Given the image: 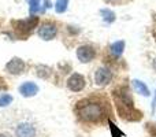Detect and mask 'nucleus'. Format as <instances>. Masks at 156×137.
Instances as JSON below:
<instances>
[{"label":"nucleus","mask_w":156,"mask_h":137,"mask_svg":"<svg viewBox=\"0 0 156 137\" xmlns=\"http://www.w3.org/2000/svg\"><path fill=\"white\" fill-rule=\"evenodd\" d=\"M107 113L105 102L99 99H86L80 102L77 106L78 118L86 124H99L107 118Z\"/></svg>","instance_id":"f257e3e1"},{"label":"nucleus","mask_w":156,"mask_h":137,"mask_svg":"<svg viewBox=\"0 0 156 137\" xmlns=\"http://www.w3.org/2000/svg\"><path fill=\"white\" fill-rule=\"evenodd\" d=\"M114 102H115L116 110H118L119 115L126 121H137L141 119V113L136 108L134 102L132 99L129 88L126 86H119L112 93Z\"/></svg>","instance_id":"f03ea898"},{"label":"nucleus","mask_w":156,"mask_h":137,"mask_svg":"<svg viewBox=\"0 0 156 137\" xmlns=\"http://www.w3.org/2000/svg\"><path fill=\"white\" fill-rule=\"evenodd\" d=\"M38 23V16H30L27 19H19V21H14L12 26L15 29V32L21 36L29 34Z\"/></svg>","instance_id":"7ed1b4c3"},{"label":"nucleus","mask_w":156,"mask_h":137,"mask_svg":"<svg viewBox=\"0 0 156 137\" xmlns=\"http://www.w3.org/2000/svg\"><path fill=\"white\" fill-rule=\"evenodd\" d=\"M114 78V73L112 70L107 66H101L94 71V84L99 86H105L112 81Z\"/></svg>","instance_id":"20e7f679"},{"label":"nucleus","mask_w":156,"mask_h":137,"mask_svg":"<svg viewBox=\"0 0 156 137\" xmlns=\"http://www.w3.org/2000/svg\"><path fill=\"white\" fill-rule=\"evenodd\" d=\"M58 34V26L54 22H44L40 27H38V36L43 40H52Z\"/></svg>","instance_id":"39448f33"},{"label":"nucleus","mask_w":156,"mask_h":137,"mask_svg":"<svg viewBox=\"0 0 156 137\" xmlns=\"http://www.w3.org/2000/svg\"><path fill=\"white\" fill-rule=\"evenodd\" d=\"M77 58L81 63H89L96 58V49L92 45H81L77 48Z\"/></svg>","instance_id":"423d86ee"},{"label":"nucleus","mask_w":156,"mask_h":137,"mask_svg":"<svg viewBox=\"0 0 156 137\" xmlns=\"http://www.w3.org/2000/svg\"><path fill=\"white\" fill-rule=\"evenodd\" d=\"M86 85V80L82 74L80 73H74L69 77L67 80V88L73 92H81Z\"/></svg>","instance_id":"0eeeda50"},{"label":"nucleus","mask_w":156,"mask_h":137,"mask_svg":"<svg viewBox=\"0 0 156 137\" xmlns=\"http://www.w3.org/2000/svg\"><path fill=\"white\" fill-rule=\"evenodd\" d=\"M26 69V63L21 59V58H12L10 62L5 65V70H7L10 74H15V75H19L25 71Z\"/></svg>","instance_id":"6e6552de"},{"label":"nucleus","mask_w":156,"mask_h":137,"mask_svg":"<svg viewBox=\"0 0 156 137\" xmlns=\"http://www.w3.org/2000/svg\"><path fill=\"white\" fill-rule=\"evenodd\" d=\"M15 136L16 137H36V128L32 124H19L15 129Z\"/></svg>","instance_id":"1a4fd4ad"},{"label":"nucleus","mask_w":156,"mask_h":137,"mask_svg":"<svg viewBox=\"0 0 156 137\" xmlns=\"http://www.w3.org/2000/svg\"><path fill=\"white\" fill-rule=\"evenodd\" d=\"M38 92V86L36 85L32 81H27V82H23L21 86H19V93L25 97H32L34 96Z\"/></svg>","instance_id":"9d476101"},{"label":"nucleus","mask_w":156,"mask_h":137,"mask_svg":"<svg viewBox=\"0 0 156 137\" xmlns=\"http://www.w3.org/2000/svg\"><path fill=\"white\" fill-rule=\"evenodd\" d=\"M125 47H126V43H125L123 40H118V41H115V43H112L110 45L111 55H112L115 59L121 58L122 54H123V51H125Z\"/></svg>","instance_id":"9b49d317"},{"label":"nucleus","mask_w":156,"mask_h":137,"mask_svg":"<svg viewBox=\"0 0 156 137\" xmlns=\"http://www.w3.org/2000/svg\"><path fill=\"white\" fill-rule=\"evenodd\" d=\"M132 84H133L134 91L137 92L138 95H141V96H144V97L151 96V91H149V88L147 86L145 82H143V81H140V80H133Z\"/></svg>","instance_id":"f8f14e48"},{"label":"nucleus","mask_w":156,"mask_h":137,"mask_svg":"<svg viewBox=\"0 0 156 137\" xmlns=\"http://www.w3.org/2000/svg\"><path fill=\"white\" fill-rule=\"evenodd\" d=\"M100 14H101V16H103V21L107 22V23H112V22L115 21V13H114L112 10H110V8H103V10L100 11Z\"/></svg>","instance_id":"ddd939ff"},{"label":"nucleus","mask_w":156,"mask_h":137,"mask_svg":"<svg viewBox=\"0 0 156 137\" xmlns=\"http://www.w3.org/2000/svg\"><path fill=\"white\" fill-rule=\"evenodd\" d=\"M67 5H69V0H56V3H55V11L58 14H62L67 10Z\"/></svg>","instance_id":"4468645a"},{"label":"nucleus","mask_w":156,"mask_h":137,"mask_svg":"<svg viewBox=\"0 0 156 137\" xmlns=\"http://www.w3.org/2000/svg\"><path fill=\"white\" fill-rule=\"evenodd\" d=\"M36 74H37L40 78H48L49 74H51V69L47 67V66H37Z\"/></svg>","instance_id":"2eb2a0df"},{"label":"nucleus","mask_w":156,"mask_h":137,"mask_svg":"<svg viewBox=\"0 0 156 137\" xmlns=\"http://www.w3.org/2000/svg\"><path fill=\"white\" fill-rule=\"evenodd\" d=\"M11 102H12V96L8 93H4L0 96V107H5V106L11 104Z\"/></svg>","instance_id":"dca6fc26"},{"label":"nucleus","mask_w":156,"mask_h":137,"mask_svg":"<svg viewBox=\"0 0 156 137\" xmlns=\"http://www.w3.org/2000/svg\"><path fill=\"white\" fill-rule=\"evenodd\" d=\"M29 10L30 14H34L40 10V0H29Z\"/></svg>","instance_id":"f3484780"},{"label":"nucleus","mask_w":156,"mask_h":137,"mask_svg":"<svg viewBox=\"0 0 156 137\" xmlns=\"http://www.w3.org/2000/svg\"><path fill=\"white\" fill-rule=\"evenodd\" d=\"M108 124H110V128H111V130H112V136H114V137H118V136H125L123 133L121 132V130H119V129H116V126H115V125H114L111 121H108Z\"/></svg>","instance_id":"a211bd4d"},{"label":"nucleus","mask_w":156,"mask_h":137,"mask_svg":"<svg viewBox=\"0 0 156 137\" xmlns=\"http://www.w3.org/2000/svg\"><path fill=\"white\" fill-rule=\"evenodd\" d=\"M0 89H5V84H4V81H3L2 77H0Z\"/></svg>","instance_id":"6ab92c4d"},{"label":"nucleus","mask_w":156,"mask_h":137,"mask_svg":"<svg viewBox=\"0 0 156 137\" xmlns=\"http://www.w3.org/2000/svg\"><path fill=\"white\" fill-rule=\"evenodd\" d=\"M0 137H10V135H7V133H0Z\"/></svg>","instance_id":"aec40b11"},{"label":"nucleus","mask_w":156,"mask_h":137,"mask_svg":"<svg viewBox=\"0 0 156 137\" xmlns=\"http://www.w3.org/2000/svg\"><path fill=\"white\" fill-rule=\"evenodd\" d=\"M152 67H154V69L156 70V59L154 60V62H152Z\"/></svg>","instance_id":"412c9836"},{"label":"nucleus","mask_w":156,"mask_h":137,"mask_svg":"<svg viewBox=\"0 0 156 137\" xmlns=\"http://www.w3.org/2000/svg\"><path fill=\"white\" fill-rule=\"evenodd\" d=\"M155 103H156V91H155Z\"/></svg>","instance_id":"4be33fe9"}]
</instances>
